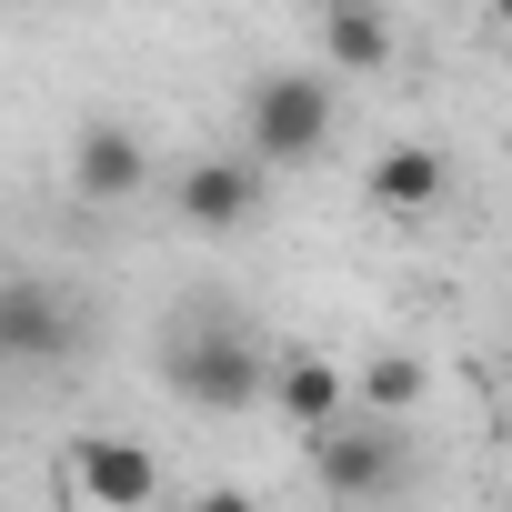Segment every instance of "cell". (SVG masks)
Here are the masks:
<instances>
[{"mask_svg":"<svg viewBox=\"0 0 512 512\" xmlns=\"http://www.w3.org/2000/svg\"><path fill=\"white\" fill-rule=\"evenodd\" d=\"M71 352H81L71 292L41 282V272H11V282H0V362H11V372H51V362H71Z\"/></svg>","mask_w":512,"mask_h":512,"instance_id":"cell-5","label":"cell"},{"mask_svg":"<svg viewBox=\"0 0 512 512\" xmlns=\"http://www.w3.org/2000/svg\"><path fill=\"white\" fill-rule=\"evenodd\" d=\"M422 392H432V362H422V352H372V362L352 372V402H362L372 422H392V412H412Z\"/></svg>","mask_w":512,"mask_h":512,"instance_id":"cell-11","label":"cell"},{"mask_svg":"<svg viewBox=\"0 0 512 512\" xmlns=\"http://www.w3.org/2000/svg\"><path fill=\"white\" fill-rule=\"evenodd\" d=\"M161 382H171V402H191V412H251L262 382H272V352L251 342L221 302H191V312L171 322V342H161Z\"/></svg>","mask_w":512,"mask_h":512,"instance_id":"cell-1","label":"cell"},{"mask_svg":"<svg viewBox=\"0 0 512 512\" xmlns=\"http://www.w3.org/2000/svg\"><path fill=\"white\" fill-rule=\"evenodd\" d=\"M262 402H272L292 432H322V422H342V402H352V372H342L332 352H272V382H262Z\"/></svg>","mask_w":512,"mask_h":512,"instance_id":"cell-8","label":"cell"},{"mask_svg":"<svg viewBox=\"0 0 512 512\" xmlns=\"http://www.w3.org/2000/svg\"><path fill=\"white\" fill-rule=\"evenodd\" d=\"M161 492V462L131 442V432H81L61 442V502L71 512H151Z\"/></svg>","mask_w":512,"mask_h":512,"instance_id":"cell-4","label":"cell"},{"mask_svg":"<svg viewBox=\"0 0 512 512\" xmlns=\"http://www.w3.org/2000/svg\"><path fill=\"white\" fill-rule=\"evenodd\" d=\"M492 21H502V31H512V0H492Z\"/></svg>","mask_w":512,"mask_h":512,"instance_id":"cell-13","label":"cell"},{"mask_svg":"<svg viewBox=\"0 0 512 512\" xmlns=\"http://www.w3.org/2000/svg\"><path fill=\"white\" fill-rule=\"evenodd\" d=\"M372 211H392V221H422V211H442V191H452V161L432 151V141H392L382 161H372Z\"/></svg>","mask_w":512,"mask_h":512,"instance_id":"cell-9","label":"cell"},{"mask_svg":"<svg viewBox=\"0 0 512 512\" xmlns=\"http://www.w3.org/2000/svg\"><path fill=\"white\" fill-rule=\"evenodd\" d=\"M171 211L191 231H251V221H262V161H251V151H201L171 181Z\"/></svg>","mask_w":512,"mask_h":512,"instance_id":"cell-6","label":"cell"},{"mask_svg":"<svg viewBox=\"0 0 512 512\" xmlns=\"http://www.w3.org/2000/svg\"><path fill=\"white\" fill-rule=\"evenodd\" d=\"M141 181H151V141L131 131V121H81V141H71V191L81 201H141Z\"/></svg>","mask_w":512,"mask_h":512,"instance_id":"cell-7","label":"cell"},{"mask_svg":"<svg viewBox=\"0 0 512 512\" xmlns=\"http://www.w3.org/2000/svg\"><path fill=\"white\" fill-rule=\"evenodd\" d=\"M312 482H322V502L372 512L412 482V432L402 422H322L312 432Z\"/></svg>","mask_w":512,"mask_h":512,"instance_id":"cell-3","label":"cell"},{"mask_svg":"<svg viewBox=\"0 0 512 512\" xmlns=\"http://www.w3.org/2000/svg\"><path fill=\"white\" fill-rule=\"evenodd\" d=\"M332 121H342L332 71H262L251 101H241V151L262 171H292V161H322L332 151Z\"/></svg>","mask_w":512,"mask_h":512,"instance_id":"cell-2","label":"cell"},{"mask_svg":"<svg viewBox=\"0 0 512 512\" xmlns=\"http://www.w3.org/2000/svg\"><path fill=\"white\" fill-rule=\"evenodd\" d=\"M322 61H332V71H382V61H392V11H382V0L322 11Z\"/></svg>","mask_w":512,"mask_h":512,"instance_id":"cell-10","label":"cell"},{"mask_svg":"<svg viewBox=\"0 0 512 512\" xmlns=\"http://www.w3.org/2000/svg\"><path fill=\"white\" fill-rule=\"evenodd\" d=\"M191 512H262V492H241V482H211V492H191Z\"/></svg>","mask_w":512,"mask_h":512,"instance_id":"cell-12","label":"cell"},{"mask_svg":"<svg viewBox=\"0 0 512 512\" xmlns=\"http://www.w3.org/2000/svg\"><path fill=\"white\" fill-rule=\"evenodd\" d=\"M312 11H352V0H312Z\"/></svg>","mask_w":512,"mask_h":512,"instance_id":"cell-14","label":"cell"}]
</instances>
